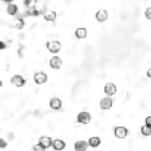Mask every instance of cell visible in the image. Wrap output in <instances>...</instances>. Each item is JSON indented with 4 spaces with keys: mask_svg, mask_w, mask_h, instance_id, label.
<instances>
[{
    "mask_svg": "<svg viewBox=\"0 0 151 151\" xmlns=\"http://www.w3.org/2000/svg\"><path fill=\"white\" fill-rule=\"evenodd\" d=\"M104 92L108 96H113L116 92V86L115 84L112 83H109L105 85L104 87Z\"/></svg>",
    "mask_w": 151,
    "mask_h": 151,
    "instance_id": "obj_7",
    "label": "cell"
},
{
    "mask_svg": "<svg viewBox=\"0 0 151 151\" xmlns=\"http://www.w3.org/2000/svg\"><path fill=\"white\" fill-rule=\"evenodd\" d=\"M44 18L46 21H54L56 19L57 13L56 12L53 11H49V10H47L44 13Z\"/></svg>",
    "mask_w": 151,
    "mask_h": 151,
    "instance_id": "obj_14",
    "label": "cell"
},
{
    "mask_svg": "<svg viewBox=\"0 0 151 151\" xmlns=\"http://www.w3.org/2000/svg\"><path fill=\"white\" fill-rule=\"evenodd\" d=\"M49 106L51 109L54 110H59L62 107V101L57 97H53L50 99L49 102Z\"/></svg>",
    "mask_w": 151,
    "mask_h": 151,
    "instance_id": "obj_10",
    "label": "cell"
},
{
    "mask_svg": "<svg viewBox=\"0 0 151 151\" xmlns=\"http://www.w3.org/2000/svg\"><path fill=\"white\" fill-rule=\"evenodd\" d=\"M33 151H45V149L46 148L44 147L42 145H41L40 144H38V145H35L33 146Z\"/></svg>",
    "mask_w": 151,
    "mask_h": 151,
    "instance_id": "obj_21",
    "label": "cell"
},
{
    "mask_svg": "<svg viewBox=\"0 0 151 151\" xmlns=\"http://www.w3.org/2000/svg\"><path fill=\"white\" fill-rule=\"evenodd\" d=\"M101 144V139L99 137H92L89 140V145L92 147H97Z\"/></svg>",
    "mask_w": 151,
    "mask_h": 151,
    "instance_id": "obj_18",
    "label": "cell"
},
{
    "mask_svg": "<svg viewBox=\"0 0 151 151\" xmlns=\"http://www.w3.org/2000/svg\"><path fill=\"white\" fill-rule=\"evenodd\" d=\"M36 0H25L24 1V5L26 8H31L36 5Z\"/></svg>",
    "mask_w": 151,
    "mask_h": 151,
    "instance_id": "obj_20",
    "label": "cell"
},
{
    "mask_svg": "<svg viewBox=\"0 0 151 151\" xmlns=\"http://www.w3.org/2000/svg\"><path fill=\"white\" fill-rule=\"evenodd\" d=\"M47 48L51 53H58L61 49V44L58 41H49L47 43Z\"/></svg>",
    "mask_w": 151,
    "mask_h": 151,
    "instance_id": "obj_1",
    "label": "cell"
},
{
    "mask_svg": "<svg viewBox=\"0 0 151 151\" xmlns=\"http://www.w3.org/2000/svg\"><path fill=\"white\" fill-rule=\"evenodd\" d=\"M75 36L79 39H83V38H85L87 37V30L85 28H78L75 30Z\"/></svg>",
    "mask_w": 151,
    "mask_h": 151,
    "instance_id": "obj_16",
    "label": "cell"
},
{
    "mask_svg": "<svg viewBox=\"0 0 151 151\" xmlns=\"http://www.w3.org/2000/svg\"><path fill=\"white\" fill-rule=\"evenodd\" d=\"M6 48V44L5 43H4L3 41H1L0 42V49H4Z\"/></svg>",
    "mask_w": 151,
    "mask_h": 151,
    "instance_id": "obj_26",
    "label": "cell"
},
{
    "mask_svg": "<svg viewBox=\"0 0 151 151\" xmlns=\"http://www.w3.org/2000/svg\"><path fill=\"white\" fill-rule=\"evenodd\" d=\"M89 145V143H87L85 141H78L75 142V151H85Z\"/></svg>",
    "mask_w": 151,
    "mask_h": 151,
    "instance_id": "obj_13",
    "label": "cell"
},
{
    "mask_svg": "<svg viewBox=\"0 0 151 151\" xmlns=\"http://www.w3.org/2000/svg\"><path fill=\"white\" fill-rule=\"evenodd\" d=\"M25 21L23 18H16L11 22L10 27L14 29L21 30L25 27Z\"/></svg>",
    "mask_w": 151,
    "mask_h": 151,
    "instance_id": "obj_6",
    "label": "cell"
},
{
    "mask_svg": "<svg viewBox=\"0 0 151 151\" xmlns=\"http://www.w3.org/2000/svg\"><path fill=\"white\" fill-rule=\"evenodd\" d=\"M7 139L9 141H13L15 139V136H14V133L12 132H8L7 133Z\"/></svg>",
    "mask_w": 151,
    "mask_h": 151,
    "instance_id": "obj_23",
    "label": "cell"
},
{
    "mask_svg": "<svg viewBox=\"0 0 151 151\" xmlns=\"http://www.w3.org/2000/svg\"><path fill=\"white\" fill-rule=\"evenodd\" d=\"M18 7L16 5L14 4H8V7H7V12L9 15L11 16H15L16 14L18 13Z\"/></svg>",
    "mask_w": 151,
    "mask_h": 151,
    "instance_id": "obj_17",
    "label": "cell"
},
{
    "mask_svg": "<svg viewBox=\"0 0 151 151\" xmlns=\"http://www.w3.org/2000/svg\"><path fill=\"white\" fill-rule=\"evenodd\" d=\"M141 132H142V134L145 136H147L151 135V127L148 126V125H145L142 126L141 128Z\"/></svg>",
    "mask_w": 151,
    "mask_h": 151,
    "instance_id": "obj_19",
    "label": "cell"
},
{
    "mask_svg": "<svg viewBox=\"0 0 151 151\" xmlns=\"http://www.w3.org/2000/svg\"><path fill=\"white\" fill-rule=\"evenodd\" d=\"M115 136L119 139H124L126 137L128 134V130L125 127L118 126L115 127L114 128Z\"/></svg>",
    "mask_w": 151,
    "mask_h": 151,
    "instance_id": "obj_4",
    "label": "cell"
},
{
    "mask_svg": "<svg viewBox=\"0 0 151 151\" xmlns=\"http://www.w3.org/2000/svg\"><path fill=\"white\" fill-rule=\"evenodd\" d=\"M48 77L46 73L43 72H38L34 75V81L37 84H43L47 81Z\"/></svg>",
    "mask_w": 151,
    "mask_h": 151,
    "instance_id": "obj_5",
    "label": "cell"
},
{
    "mask_svg": "<svg viewBox=\"0 0 151 151\" xmlns=\"http://www.w3.org/2000/svg\"><path fill=\"white\" fill-rule=\"evenodd\" d=\"M52 147L55 150H62L66 147V143L61 139H55L52 142Z\"/></svg>",
    "mask_w": 151,
    "mask_h": 151,
    "instance_id": "obj_15",
    "label": "cell"
},
{
    "mask_svg": "<svg viewBox=\"0 0 151 151\" xmlns=\"http://www.w3.org/2000/svg\"><path fill=\"white\" fill-rule=\"evenodd\" d=\"M145 125L151 127V116H147L145 119Z\"/></svg>",
    "mask_w": 151,
    "mask_h": 151,
    "instance_id": "obj_25",
    "label": "cell"
},
{
    "mask_svg": "<svg viewBox=\"0 0 151 151\" xmlns=\"http://www.w3.org/2000/svg\"><path fill=\"white\" fill-rule=\"evenodd\" d=\"M109 14L105 10H99L96 13V19L99 22H104L108 19Z\"/></svg>",
    "mask_w": 151,
    "mask_h": 151,
    "instance_id": "obj_11",
    "label": "cell"
},
{
    "mask_svg": "<svg viewBox=\"0 0 151 151\" xmlns=\"http://www.w3.org/2000/svg\"><path fill=\"white\" fill-rule=\"evenodd\" d=\"M49 64H50V66L52 69H59L61 68V65H62V61L58 56H55L51 58L50 61H49Z\"/></svg>",
    "mask_w": 151,
    "mask_h": 151,
    "instance_id": "obj_12",
    "label": "cell"
},
{
    "mask_svg": "<svg viewBox=\"0 0 151 151\" xmlns=\"http://www.w3.org/2000/svg\"><path fill=\"white\" fill-rule=\"evenodd\" d=\"M7 146H8V143H7V142H5L3 139H0V147L3 149V148L6 147Z\"/></svg>",
    "mask_w": 151,
    "mask_h": 151,
    "instance_id": "obj_24",
    "label": "cell"
},
{
    "mask_svg": "<svg viewBox=\"0 0 151 151\" xmlns=\"http://www.w3.org/2000/svg\"><path fill=\"white\" fill-rule=\"evenodd\" d=\"M112 105H113V100L109 97H106L101 99L100 108L102 110H108L111 108Z\"/></svg>",
    "mask_w": 151,
    "mask_h": 151,
    "instance_id": "obj_8",
    "label": "cell"
},
{
    "mask_svg": "<svg viewBox=\"0 0 151 151\" xmlns=\"http://www.w3.org/2000/svg\"><path fill=\"white\" fill-rule=\"evenodd\" d=\"M145 15L147 19H151V8H147L145 11Z\"/></svg>",
    "mask_w": 151,
    "mask_h": 151,
    "instance_id": "obj_22",
    "label": "cell"
},
{
    "mask_svg": "<svg viewBox=\"0 0 151 151\" xmlns=\"http://www.w3.org/2000/svg\"><path fill=\"white\" fill-rule=\"evenodd\" d=\"M2 2H5V3H11L12 2H13L14 0H2Z\"/></svg>",
    "mask_w": 151,
    "mask_h": 151,
    "instance_id": "obj_28",
    "label": "cell"
},
{
    "mask_svg": "<svg viewBox=\"0 0 151 151\" xmlns=\"http://www.w3.org/2000/svg\"><path fill=\"white\" fill-rule=\"evenodd\" d=\"M92 119V116L88 112H80L79 114L78 115V122L80 124H83V125H86V124L89 123Z\"/></svg>",
    "mask_w": 151,
    "mask_h": 151,
    "instance_id": "obj_2",
    "label": "cell"
},
{
    "mask_svg": "<svg viewBox=\"0 0 151 151\" xmlns=\"http://www.w3.org/2000/svg\"><path fill=\"white\" fill-rule=\"evenodd\" d=\"M147 76L148 78H151V68H150L147 70Z\"/></svg>",
    "mask_w": 151,
    "mask_h": 151,
    "instance_id": "obj_27",
    "label": "cell"
},
{
    "mask_svg": "<svg viewBox=\"0 0 151 151\" xmlns=\"http://www.w3.org/2000/svg\"><path fill=\"white\" fill-rule=\"evenodd\" d=\"M11 83L16 87H21L26 83V80L24 79V78L21 75H16L11 79Z\"/></svg>",
    "mask_w": 151,
    "mask_h": 151,
    "instance_id": "obj_3",
    "label": "cell"
},
{
    "mask_svg": "<svg viewBox=\"0 0 151 151\" xmlns=\"http://www.w3.org/2000/svg\"><path fill=\"white\" fill-rule=\"evenodd\" d=\"M52 138L49 137V136H41L40 137L39 140H38V144H40L41 145H42L44 147L47 148H49L51 146H52Z\"/></svg>",
    "mask_w": 151,
    "mask_h": 151,
    "instance_id": "obj_9",
    "label": "cell"
}]
</instances>
